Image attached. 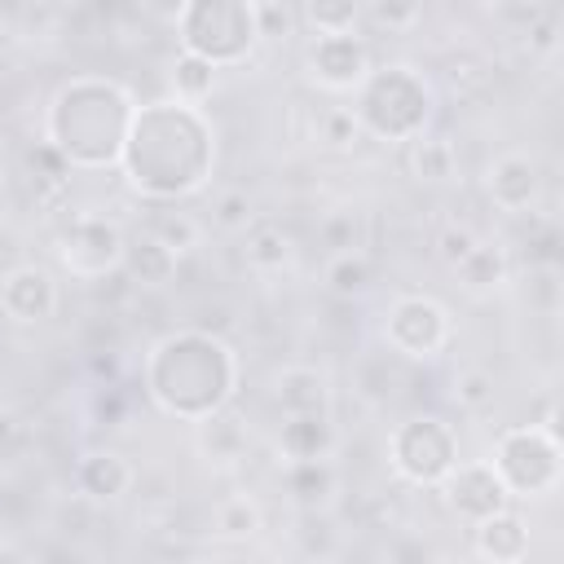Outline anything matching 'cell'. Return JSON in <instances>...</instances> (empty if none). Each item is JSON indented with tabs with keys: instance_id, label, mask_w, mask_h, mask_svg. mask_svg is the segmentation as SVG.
I'll return each instance as SVG.
<instances>
[{
	"instance_id": "cell-1",
	"label": "cell",
	"mask_w": 564,
	"mask_h": 564,
	"mask_svg": "<svg viewBox=\"0 0 564 564\" xmlns=\"http://www.w3.org/2000/svg\"><path fill=\"white\" fill-rule=\"evenodd\" d=\"M449 339V317L427 295H401L388 313V344L405 357H436Z\"/></svg>"
},
{
	"instance_id": "cell-2",
	"label": "cell",
	"mask_w": 564,
	"mask_h": 564,
	"mask_svg": "<svg viewBox=\"0 0 564 564\" xmlns=\"http://www.w3.org/2000/svg\"><path fill=\"white\" fill-rule=\"evenodd\" d=\"M0 308L13 322H48L57 308V282L40 264H18L0 278Z\"/></svg>"
},
{
	"instance_id": "cell-3",
	"label": "cell",
	"mask_w": 564,
	"mask_h": 564,
	"mask_svg": "<svg viewBox=\"0 0 564 564\" xmlns=\"http://www.w3.org/2000/svg\"><path fill=\"white\" fill-rule=\"evenodd\" d=\"M449 480H445V498H449V507L458 511V516H467V520H485V516H494V511H502L507 507V485H502V476L494 471V467H485V463H467V467H458V471H445Z\"/></svg>"
},
{
	"instance_id": "cell-4",
	"label": "cell",
	"mask_w": 564,
	"mask_h": 564,
	"mask_svg": "<svg viewBox=\"0 0 564 564\" xmlns=\"http://www.w3.org/2000/svg\"><path fill=\"white\" fill-rule=\"evenodd\" d=\"M308 62H313V75L326 84V88H352L366 79L370 70V53L357 35L348 31H335V35H317V44L308 48Z\"/></svg>"
},
{
	"instance_id": "cell-5",
	"label": "cell",
	"mask_w": 564,
	"mask_h": 564,
	"mask_svg": "<svg viewBox=\"0 0 564 564\" xmlns=\"http://www.w3.org/2000/svg\"><path fill=\"white\" fill-rule=\"evenodd\" d=\"M485 189H489V198H494L498 207L520 212V207H529L533 194H538V163H533L529 154H520V150H507V154H498V159L489 163Z\"/></svg>"
},
{
	"instance_id": "cell-6",
	"label": "cell",
	"mask_w": 564,
	"mask_h": 564,
	"mask_svg": "<svg viewBox=\"0 0 564 564\" xmlns=\"http://www.w3.org/2000/svg\"><path fill=\"white\" fill-rule=\"evenodd\" d=\"M273 397L286 414H326L330 379L317 366H282L273 375Z\"/></svg>"
},
{
	"instance_id": "cell-7",
	"label": "cell",
	"mask_w": 564,
	"mask_h": 564,
	"mask_svg": "<svg viewBox=\"0 0 564 564\" xmlns=\"http://www.w3.org/2000/svg\"><path fill=\"white\" fill-rule=\"evenodd\" d=\"M176 251L163 247L154 234H137L123 242V256H119V269L128 273V282L137 286H167L176 278Z\"/></svg>"
},
{
	"instance_id": "cell-8",
	"label": "cell",
	"mask_w": 564,
	"mask_h": 564,
	"mask_svg": "<svg viewBox=\"0 0 564 564\" xmlns=\"http://www.w3.org/2000/svg\"><path fill=\"white\" fill-rule=\"evenodd\" d=\"M282 485H286V494H291L304 511H322V507L330 502L339 476H335L330 458H291Z\"/></svg>"
},
{
	"instance_id": "cell-9",
	"label": "cell",
	"mask_w": 564,
	"mask_h": 564,
	"mask_svg": "<svg viewBox=\"0 0 564 564\" xmlns=\"http://www.w3.org/2000/svg\"><path fill=\"white\" fill-rule=\"evenodd\" d=\"M454 273H458V282H463L467 295H494V291L507 286L511 264H507V251H502V247H494V242H476V247L463 256V264H458Z\"/></svg>"
},
{
	"instance_id": "cell-10",
	"label": "cell",
	"mask_w": 564,
	"mask_h": 564,
	"mask_svg": "<svg viewBox=\"0 0 564 564\" xmlns=\"http://www.w3.org/2000/svg\"><path fill=\"white\" fill-rule=\"evenodd\" d=\"M242 234H247L242 256H247L251 269H260V273H278V269H286V264L295 260V238H291L282 225L260 220V225H247Z\"/></svg>"
},
{
	"instance_id": "cell-11",
	"label": "cell",
	"mask_w": 564,
	"mask_h": 564,
	"mask_svg": "<svg viewBox=\"0 0 564 564\" xmlns=\"http://www.w3.org/2000/svg\"><path fill=\"white\" fill-rule=\"evenodd\" d=\"M335 432L326 423V414H286L282 432H278V449L291 458H326Z\"/></svg>"
},
{
	"instance_id": "cell-12",
	"label": "cell",
	"mask_w": 564,
	"mask_h": 564,
	"mask_svg": "<svg viewBox=\"0 0 564 564\" xmlns=\"http://www.w3.org/2000/svg\"><path fill=\"white\" fill-rule=\"evenodd\" d=\"M524 546H529V533H524V520L520 516L494 511V516L476 520V551L485 560H520Z\"/></svg>"
},
{
	"instance_id": "cell-13",
	"label": "cell",
	"mask_w": 564,
	"mask_h": 564,
	"mask_svg": "<svg viewBox=\"0 0 564 564\" xmlns=\"http://www.w3.org/2000/svg\"><path fill=\"white\" fill-rule=\"evenodd\" d=\"M79 489L93 498V502H106V498H119L132 489V467L119 458V454H88L79 463Z\"/></svg>"
},
{
	"instance_id": "cell-14",
	"label": "cell",
	"mask_w": 564,
	"mask_h": 564,
	"mask_svg": "<svg viewBox=\"0 0 564 564\" xmlns=\"http://www.w3.org/2000/svg\"><path fill=\"white\" fill-rule=\"evenodd\" d=\"M370 278H375V269H370L366 251H357V247L330 251V260H326V269H322L326 291L339 295V300H357V295H366V291H370Z\"/></svg>"
},
{
	"instance_id": "cell-15",
	"label": "cell",
	"mask_w": 564,
	"mask_h": 564,
	"mask_svg": "<svg viewBox=\"0 0 564 564\" xmlns=\"http://www.w3.org/2000/svg\"><path fill=\"white\" fill-rule=\"evenodd\" d=\"M410 172L423 185H445L458 172V150L449 137H414L410 145Z\"/></svg>"
},
{
	"instance_id": "cell-16",
	"label": "cell",
	"mask_w": 564,
	"mask_h": 564,
	"mask_svg": "<svg viewBox=\"0 0 564 564\" xmlns=\"http://www.w3.org/2000/svg\"><path fill=\"white\" fill-rule=\"evenodd\" d=\"M198 449L207 454V463L234 467L247 454V432L234 414H212L207 423H198Z\"/></svg>"
},
{
	"instance_id": "cell-17",
	"label": "cell",
	"mask_w": 564,
	"mask_h": 564,
	"mask_svg": "<svg viewBox=\"0 0 564 564\" xmlns=\"http://www.w3.org/2000/svg\"><path fill=\"white\" fill-rule=\"evenodd\" d=\"M260 529H264L260 502L247 498V494L225 498V502L216 507V516H212V533H220V538H251V533H260Z\"/></svg>"
},
{
	"instance_id": "cell-18",
	"label": "cell",
	"mask_w": 564,
	"mask_h": 564,
	"mask_svg": "<svg viewBox=\"0 0 564 564\" xmlns=\"http://www.w3.org/2000/svg\"><path fill=\"white\" fill-rule=\"evenodd\" d=\"M172 84H176V93H181L185 101H203V97L212 93V84H216V62H207V57L194 53V48H185V53L172 62Z\"/></svg>"
},
{
	"instance_id": "cell-19",
	"label": "cell",
	"mask_w": 564,
	"mask_h": 564,
	"mask_svg": "<svg viewBox=\"0 0 564 564\" xmlns=\"http://www.w3.org/2000/svg\"><path fill=\"white\" fill-rule=\"evenodd\" d=\"M449 397H454L458 410H467V414H485V410L494 405V397H498V379H494L489 370H480V366H467V370L454 375Z\"/></svg>"
},
{
	"instance_id": "cell-20",
	"label": "cell",
	"mask_w": 564,
	"mask_h": 564,
	"mask_svg": "<svg viewBox=\"0 0 564 564\" xmlns=\"http://www.w3.org/2000/svg\"><path fill=\"white\" fill-rule=\"evenodd\" d=\"M145 234H154V238H159L163 247H172L176 256H185V251H194V247L203 242V225H198V216H189V212H159Z\"/></svg>"
},
{
	"instance_id": "cell-21",
	"label": "cell",
	"mask_w": 564,
	"mask_h": 564,
	"mask_svg": "<svg viewBox=\"0 0 564 564\" xmlns=\"http://www.w3.org/2000/svg\"><path fill=\"white\" fill-rule=\"evenodd\" d=\"M313 132H317V141H322L326 150H352L357 137H361V119H357L352 110H344V106H330V110L317 115Z\"/></svg>"
},
{
	"instance_id": "cell-22",
	"label": "cell",
	"mask_w": 564,
	"mask_h": 564,
	"mask_svg": "<svg viewBox=\"0 0 564 564\" xmlns=\"http://www.w3.org/2000/svg\"><path fill=\"white\" fill-rule=\"evenodd\" d=\"M300 13H304V22L317 26L322 35H335V31H348V26H352L357 0H304Z\"/></svg>"
},
{
	"instance_id": "cell-23",
	"label": "cell",
	"mask_w": 564,
	"mask_h": 564,
	"mask_svg": "<svg viewBox=\"0 0 564 564\" xmlns=\"http://www.w3.org/2000/svg\"><path fill=\"white\" fill-rule=\"evenodd\" d=\"M212 220H216L220 229H229V234H242V229L256 220L251 194H247V189H225V194L216 198V207H212Z\"/></svg>"
},
{
	"instance_id": "cell-24",
	"label": "cell",
	"mask_w": 564,
	"mask_h": 564,
	"mask_svg": "<svg viewBox=\"0 0 564 564\" xmlns=\"http://www.w3.org/2000/svg\"><path fill=\"white\" fill-rule=\"evenodd\" d=\"M256 13V35L264 40H286L295 31V13L286 9V0H251Z\"/></svg>"
},
{
	"instance_id": "cell-25",
	"label": "cell",
	"mask_w": 564,
	"mask_h": 564,
	"mask_svg": "<svg viewBox=\"0 0 564 564\" xmlns=\"http://www.w3.org/2000/svg\"><path fill=\"white\" fill-rule=\"evenodd\" d=\"M423 18L419 0H370V22L383 31H410Z\"/></svg>"
},
{
	"instance_id": "cell-26",
	"label": "cell",
	"mask_w": 564,
	"mask_h": 564,
	"mask_svg": "<svg viewBox=\"0 0 564 564\" xmlns=\"http://www.w3.org/2000/svg\"><path fill=\"white\" fill-rule=\"evenodd\" d=\"M476 242H480V238H476L467 225H445V229L436 234V256H441L449 269H458V264H463V256H467Z\"/></svg>"
},
{
	"instance_id": "cell-27",
	"label": "cell",
	"mask_w": 564,
	"mask_h": 564,
	"mask_svg": "<svg viewBox=\"0 0 564 564\" xmlns=\"http://www.w3.org/2000/svg\"><path fill=\"white\" fill-rule=\"evenodd\" d=\"M300 542H304V551H308V555H330V551H335V529H330V520H326V516H317V511H304Z\"/></svg>"
},
{
	"instance_id": "cell-28",
	"label": "cell",
	"mask_w": 564,
	"mask_h": 564,
	"mask_svg": "<svg viewBox=\"0 0 564 564\" xmlns=\"http://www.w3.org/2000/svg\"><path fill=\"white\" fill-rule=\"evenodd\" d=\"M317 234H322V242H326V247H335V251L357 247V242H352V234H357L352 212H335V216H326V220L317 225Z\"/></svg>"
},
{
	"instance_id": "cell-29",
	"label": "cell",
	"mask_w": 564,
	"mask_h": 564,
	"mask_svg": "<svg viewBox=\"0 0 564 564\" xmlns=\"http://www.w3.org/2000/svg\"><path fill=\"white\" fill-rule=\"evenodd\" d=\"M185 4H189V0H141V9H145L150 18H159V22H181V18H185Z\"/></svg>"
},
{
	"instance_id": "cell-30",
	"label": "cell",
	"mask_w": 564,
	"mask_h": 564,
	"mask_svg": "<svg viewBox=\"0 0 564 564\" xmlns=\"http://www.w3.org/2000/svg\"><path fill=\"white\" fill-rule=\"evenodd\" d=\"M529 44L538 48V53H546V48H555V22L551 18H542L533 31H529Z\"/></svg>"
},
{
	"instance_id": "cell-31",
	"label": "cell",
	"mask_w": 564,
	"mask_h": 564,
	"mask_svg": "<svg viewBox=\"0 0 564 564\" xmlns=\"http://www.w3.org/2000/svg\"><path fill=\"white\" fill-rule=\"evenodd\" d=\"M18 441V419L9 410H0V449H9Z\"/></svg>"
},
{
	"instance_id": "cell-32",
	"label": "cell",
	"mask_w": 564,
	"mask_h": 564,
	"mask_svg": "<svg viewBox=\"0 0 564 564\" xmlns=\"http://www.w3.org/2000/svg\"><path fill=\"white\" fill-rule=\"evenodd\" d=\"M476 4H502V0H476Z\"/></svg>"
}]
</instances>
